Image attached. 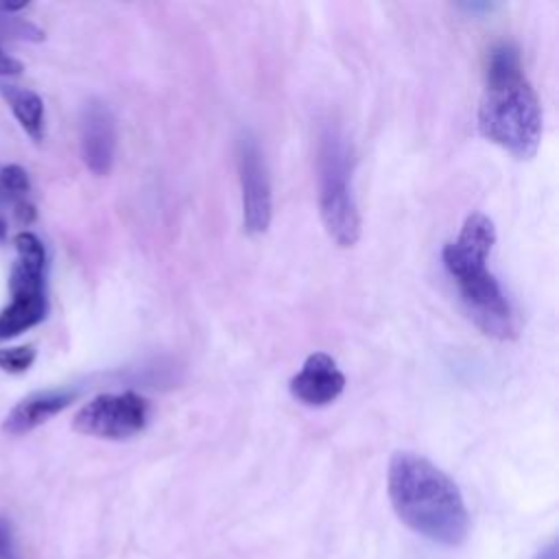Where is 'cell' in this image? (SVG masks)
<instances>
[{"label":"cell","instance_id":"6da1fadb","mask_svg":"<svg viewBox=\"0 0 559 559\" xmlns=\"http://www.w3.org/2000/svg\"><path fill=\"white\" fill-rule=\"evenodd\" d=\"M389 498L397 518L421 537L459 546L469 533V515L459 487L428 459L395 452L389 463Z\"/></svg>","mask_w":559,"mask_h":559},{"label":"cell","instance_id":"7a4b0ae2","mask_svg":"<svg viewBox=\"0 0 559 559\" xmlns=\"http://www.w3.org/2000/svg\"><path fill=\"white\" fill-rule=\"evenodd\" d=\"M478 129L489 142L522 159L539 148L542 109L513 44H498L487 57Z\"/></svg>","mask_w":559,"mask_h":559},{"label":"cell","instance_id":"3957f363","mask_svg":"<svg viewBox=\"0 0 559 559\" xmlns=\"http://www.w3.org/2000/svg\"><path fill=\"white\" fill-rule=\"evenodd\" d=\"M317 173L323 225L338 247H354L360 236V216L352 194V153L332 127L321 133Z\"/></svg>","mask_w":559,"mask_h":559},{"label":"cell","instance_id":"277c9868","mask_svg":"<svg viewBox=\"0 0 559 559\" xmlns=\"http://www.w3.org/2000/svg\"><path fill=\"white\" fill-rule=\"evenodd\" d=\"M459 286L467 317L483 334L498 341L515 336V317L498 280L485 269V262H448L443 264Z\"/></svg>","mask_w":559,"mask_h":559},{"label":"cell","instance_id":"5b68a950","mask_svg":"<svg viewBox=\"0 0 559 559\" xmlns=\"http://www.w3.org/2000/svg\"><path fill=\"white\" fill-rule=\"evenodd\" d=\"M148 421V402L133 393H103L79 408L72 428L87 437L122 441L144 430Z\"/></svg>","mask_w":559,"mask_h":559},{"label":"cell","instance_id":"8992f818","mask_svg":"<svg viewBox=\"0 0 559 559\" xmlns=\"http://www.w3.org/2000/svg\"><path fill=\"white\" fill-rule=\"evenodd\" d=\"M238 177L242 190V218L249 234H264L271 225L273 199L262 151L247 133L238 140Z\"/></svg>","mask_w":559,"mask_h":559},{"label":"cell","instance_id":"52a82bcc","mask_svg":"<svg viewBox=\"0 0 559 559\" xmlns=\"http://www.w3.org/2000/svg\"><path fill=\"white\" fill-rule=\"evenodd\" d=\"M116 118L100 100H90L81 114V155L94 175H107L116 155Z\"/></svg>","mask_w":559,"mask_h":559},{"label":"cell","instance_id":"ba28073f","mask_svg":"<svg viewBox=\"0 0 559 559\" xmlns=\"http://www.w3.org/2000/svg\"><path fill=\"white\" fill-rule=\"evenodd\" d=\"M290 395L306 406H325L345 389V376L334 358L325 352H314L306 358L299 373L290 378Z\"/></svg>","mask_w":559,"mask_h":559},{"label":"cell","instance_id":"9c48e42d","mask_svg":"<svg viewBox=\"0 0 559 559\" xmlns=\"http://www.w3.org/2000/svg\"><path fill=\"white\" fill-rule=\"evenodd\" d=\"M15 262L9 275L11 297H44L46 295V249L33 231L13 236Z\"/></svg>","mask_w":559,"mask_h":559},{"label":"cell","instance_id":"30bf717a","mask_svg":"<svg viewBox=\"0 0 559 559\" xmlns=\"http://www.w3.org/2000/svg\"><path fill=\"white\" fill-rule=\"evenodd\" d=\"M74 397H76V393L68 391V389H50V391L31 393L7 413L4 421H2V430L13 437L26 435V432L35 430L37 426L46 424L48 419H52L55 415H59L66 406L72 404Z\"/></svg>","mask_w":559,"mask_h":559},{"label":"cell","instance_id":"8fae6325","mask_svg":"<svg viewBox=\"0 0 559 559\" xmlns=\"http://www.w3.org/2000/svg\"><path fill=\"white\" fill-rule=\"evenodd\" d=\"M0 94L9 105V109L13 111L20 127L24 129V133L33 142H41L46 131V116H44V100L39 98V94H35L33 90L4 85V83H0Z\"/></svg>","mask_w":559,"mask_h":559},{"label":"cell","instance_id":"7c38bea8","mask_svg":"<svg viewBox=\"0 0 559 559\" xmlns=\"http://www.w3.org/2000/svg\"><path fill=\"white\" fill-rule=\"evenodd\" d=\"M48 299L44 297H11L0 310V343L20 336L46 319Z\"/></svg>","mask_w":559,"mask_h":559},{"label":"cell","instance_id":"4fadbf2b","mask_svg":"<svg viewBox=\"0 0 559 559\" xmlns=\"http://www.w3.org/2000/svg\"><path fill=\"white\" fill-rule=\"evenodd\" d=\"M35 345H13L0 347V369L7 373H24L35 362Z\"/></svg>","mask_w":559,"mask_h":559},{"label":"cell","instance_id":"5bb4252c","mask_svg":"<svg viewBox=\"0 0 559 559\" xmlns=\"http://www.w3.org/2000/svg\"><path fill=\"white\" fill-rule=\"evenodd\" d=\"M0 188L11 194L15 201H28V192H31V179L28 173L17 166V164H9L0 168Z\"/></svg>","mask_w":559,"mask_h":559},{"label":"cell","instance_id":"9a60e30c","mask_svg":"<svg viewBox=\"0 0 559 559\" xmlns=\"http://www.w3.org/2000/svg\"><path fill=\"white\" fill-rule=\"evenodd\" d=\"M0 559H22L13 533V524L0 515Z\"/></svg>","mask_w":559,"mask_h":559},{"label":"cell","instance_id":"2e32d148","mask_svg":"<svg viewBox=\"0 0 559 559\" xmlns=\"http://www.w3.org/2000/svg\"><path fill=\"white\" fill-rule=\"evenodd\" d=\"M24 70L22 61L0 48V76H15Z\"/></svg>","mask_w":559,"mask_h":559},{"label":"cell","instance_id":"e0dca14e","mask_svg":"<svg viewBox=\"0 0 559 559\" xmlns=\"http://www.w3.org/2000/svg\"><path fill=\"white\" fill-rule=\"evenodd\" d=\"M537 559H557V550H555V544L552 546H548V548H544L542 552H539V557Z\"/></svg>","mask_w":559,"mask_h":559},{"label":"cell","instance_id":"ac0fdd59","mask_svg":"<svg viewBox=\"0 0 559 559\" xmlns=\"http://www.w3.org/2000/svg\"><path fill=\"white\" fill-rule=\"evenodd\" d=\"M7 238V227H4V223L0 221V242Z\"/></svg>","mask_w":559,"mask_h":559}]
</instances>
